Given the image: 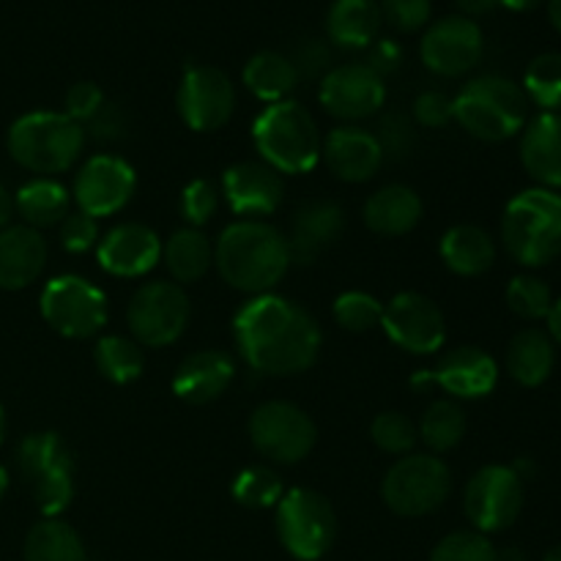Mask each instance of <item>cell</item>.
I'll return each mask as SVG.
<instances>
[{"mask_svg": "<svg viewBox=\"0 0 561 561\" xmlns=\"http://www.w3.org/2000/svg\"><path fill=\"white\" fill-rule=\"evenodd\" d=\"M239 354L263 376H299L321 354L323 334L310 310L277 294L252 296L233 316Z\"/></svg>", "mask_w": 561, "mask_h": 561, "instance_id": "6da1fadb", "label": "cell"}, {"mask_svg": "<svg viewBox=\"0 0 561 561\" xmlns=\"http://www.w3.org/2000/svg\"><path fill=\"white\" fill-rule=\"evenodd\" d=\"M214 263L230 288L263 296L288 274V239L261 219H239L219 233Z\"/></svg>", "mask_w": 561, "mask_h": 561, "instance_id": "7a4b0ae2", "label": "cell"}, {"mask_svg": "<svg viewBox=\"0 0 561 561\" xmlns=\"http://www.w3.org/2000/svg\"><path fill=\"white\" fill-rule=\"evenodd\" d=\"M9 153L20 168L31 170L38 179H53L66 173L82 157L85 129L66 113L36 110L16 118L9 129Z\"/></svg>", "mask_w": 561, "mask_h": 561, "instance_id": "3957f363", "label": "cell"}, {"mask_svg": "<svg viewBox=\"0 0 561 561\" xmlns=\"http://www.w3.org/2000/svg\"><path fill=\"white\" fill-rule=\"evenodd\" d=\"M252 140L263 162L277 173H310L321 162V129L310 110L296 99L268 104L252 124Z\"/></svg>", "mask_w": 561, "mask_h": 561, "instance_id": "277c9868", "label": "cell"}, {"mask_svg": "<svg viewBox=\"0 0 561 561\" xmlns=\"http://www.w3.org/2000/svg\"><path fill=\"white\" fill-rule=\"evenodd\" d=\"M502 244L520 266L540 268L561 255V195L553 190H524L507 203Z\"/></svg>", "mask_w": 561, "mask_h": 561, "instance_id": "5b68a950", "label": "cell"}, {"mask_svg": "<svg viewBox=\"0 0 561 561\" xmlns=\"http://www.w3.org/2000/svg\"><path fill=\"white\" fill-rule=\"evenodd\" d=\"M455 121L482 142H504L524 131L529 121V99L524 88L502 75H482L460 88Z\"/></svg>", "mask_w": 561, "mask_h": 561, "instance_id": "8992f818", "label": "cell"}, {"mask_svg": "<svg viewBox=\"0 0 561 561\" xmlns=\"http://www.w3.org/2000/svg\"><path fill=\"white\" fill-rule=\"evenodd\" d=\"M16 466L44 518H58L75 499V458L64 438L53 431L27 433Z\"/></svg>", "mask_w": 561, "mask_h": 561, "instance_id": "52a82bcc", "label": "cell"}, {"mask_svg": "<svg viewBox=\"0 0 561 561\" xmlns=\"http://www.w3.org/2000/svg\"><path fill=\"white\" fill-rule=\"evenodd\" d=\"M453 471L442 458L427 453L403 455L381 482V499L400 518H422L447 504Z\"/></svg>", "mask_w": 561, "mask_h": 561, "instance_id": "ba28073f", "label": "cell"}, {"mask_svg": "<svg viewBox=\"0 0 561 561\" xmlns=\"http://www.w3.org/2000/svg\"><path fill=\"white\" fill-rule=\"evenodd\" d=\"M277 535L294 559L318 561L337 540V515L327 496L310 488H294L277 504Z\"/></svg>", "mask_w": 561, "mask_h": 561, "instance_id": "9c48e42d", "label": "cell"}, {"mask_svg": "<svg viewBox=\"0 0 561 561\" xmlns=\"http://www.w3.org/2000/svg\"><path fill=\"white\" fill-rule=\"evenodd\" d=\"M192 305L179 283H146L131 294L126 307V323L135 343L142 348H164L186 332Z\"/></svg>", "mask_w": 561, "mask_h": 561, "instance_id": "30bf717a", "label": "cell"}, {"mask_svg": "<svg viewBox=\"0 0 561 561\" xmlns=\"http://www.w3.org/2000/svg\"><path fill=\"white\" fill-rule=\"evenodd\" d=\"M250 442L272 463L296 466L316 449L318 427L296 403L268 400L252 411Z\"/></svg>", "mask_w": 561, "mask_h": 561, "instance_id": "8fae6325", "label": "cell"}, {"mask_svg": "<svg viewBox=\"0 0 561 561\" xmlns=\"http://www.w3.org/2000/svg\"><path fill=\"white\" fill-rule=\"evenodd\" d=\"M42 318L69 340H88L107 323V296L91 279L60 274L42 290Z\"/></svg>", "mask_w": 561, "mask_h": 561, "instance_id": "7c38bea8", "label": "cell"}, {"mask_svg": "<svg viewBox=\"0 0 561 561\" xmlns=\"http://www.w3.org/2000/svg\"><path fill=\"white\" fill-rule=\"evenodd\" d=\"M524 480L513 466H482L463 491V513L474 531L499 535L520 518Z\"/></svg>", "mask_w": 561, "mask_h": 561, "instance_id": "4fadbf2b", "label": "cell"}, {"mask_svg": "<svg viewBox=\"0 0 561 561\" xmlns=\"http://www.w3.org/2000/svg\"><path fill=\"white\" fill-rule=\"evenodd\" d=\"M175 107L192 131H217L233 118V80L217 66H190L179 82Z\"/></svg>", "mask_w": 561, "mask_h": 561, "instance_id": "5bb4252c", "label": "cell"}, {"mask_svg": "<svg viewBox=\"0 0 561 561\" xmlns=\"http://www.w3.org/2000/svg\"><path fill=\"white\" fill-rule=\"evenodd\" d=\"M383 332L398 348L409 354L427 356L436 354L447 340V321L444 312L431 296L403 290L389 305H383Z\"/></svg>", "mask_w": 561, "mask_h": 561, "instance_id": "9a60e30c", "label": "cell"}, {"mask_svg": "<svg viewBox=\"0 0 561 561\" xmlns=\"http://www.w3.org/2000/svg\"><path fill=\"white\" fill-rule=\"evenodd\" d=\"M135 190L137 175L126 159L113 157V153H96L77 170L71 201L77 203L80 211L96 219L113 217L131 201Z\"/></svg>", "mask_w": 561, "mask_h": 561, "instance_id": "2e32d148", "label": "cell"}, {"mask_svg": "<svg viewBox=\"0 0 561 561\" xmlns=\"http://www.w3.org/2000/svg\"><path fill=\"white\" fill-rule=\"evenodd\" d=\"M485 53L480 25L463 14L444 16L427 25L420 42L422 64L438 77H463L474 69Z\"/></svg>", "mask_w": 561, "mask_h": 561, "instance_id": "e0dca14e", "label": "cell"}, {"mask_svg": "<svg viewBox=\"0 0 561 561\" xmlns=\"http://www.w3.org/2000/svg\"><path fill=\"white\" fill-rule=\"evenodd\" d=\"M321 104L332 118L343 121L345 126H354L359 121L373 118L387 102V85L383 77L367 64H345L334 66L321 80Z\"/></svg>", "mask_w": 561, "mask_h": 561, "instance_id": "ac0fdd59", "label": "cell"}, {"mask_svg": "<svg viewBox=\"0 0 561 561\" xmlns=\"http://www.w3.org/2000/svg\"><path fill=\"white\" fill-rule=\"evenodd\" d=\"M425 381L438 383L455 400L488 398L499 383V365L488 351L460 345V348L447 351L431 373L414 378L416 387Z\"/></svg>", "mask_w": 561, "mask_h": 561, "instance_id": "d6986e66", "label": "cell"}, {"mask_svg": "<svg viewBox=\"0 0 561 561\" xmlns=\"http://www.w3.org/2000/svg\"><path fill=\"white\" fill-rule=\"evenodd\" d=\"M99 266L113 277H142L162 261V241L157 230L142 222H121L96 244Z\"/></svg>", "mask_w": 561, "mask_h": 561, "instance_id": "ffe728a7", "label": "cell"}, {"mask_svg": "<svg viewBox=\"0 0 561 561\" xmlns=\"http://www.w3.org/2000/svg\"><path fill=\"white\" fill-rule=\"evenodd\" d=\"M222 195L236 217H268L283 203V173H277L263 159L230 164L222 175Z\"/></svg>", "mask_w": 561, "mask_h": 561, "instance_id": "44dd1931", "label": "cell"}, {"mask_svg": "<svg viewBox=\"0 0 561 561\" xmlns=\"http://www.w3.org/2000/svg\"><path fill=\"white\" fill-rule=\"evenodd\" d=\"M329 173L348 184H365L381 170L383 159L376 135L362 126H337L327 135L321 148Z\"/></svg>", "mask_w": 561, "mask_h": 561, "instance_id": "7402d4cb", "label": "cell"}, {"mask_svg": "<svg viewBox=\"0 0 561 561\" xmlns=\"http://www.w3.org/2000/svg\"><path fill=\"white\" fill-rule=\"evenodd\" d=\"M343 230L345 214L334 201L318 197V201L301 203L290 219V233L285 236L290 263H305V266L316 263L318 255L327 252L343 236Z\"/></svg>", "mask_w": 561, "mask_h": 561, "instance_id": "603a6c76", "label": "cell"}, {"mask_svg": "<svg viewBox=\"0 0 561 561\" xmlns=\"http://www.w3.org/2000/svg\"><path fill=\"white\" fill-rule=\"evenodd\" d=\"M236 378V362L228 351H195L173 373L175 398L190 405H208L222 398Z\"/></svg>", "mask_w": 561, "mask_h": 561, "instance_id": "cb8c5ba5", "label": "cell"}, {"mask_svg": "<svg viewBox=\"0 0 561 561\" xmlns=\"http://www.w3.org/2000/svg\"><path fill=\"white\" fill-rule=\"evenodd\" d=\"M520 162L542 190H561V113H540L526 121Z\"/></svg>", "mask_w": 561, "mask_h": 561, "instance_id": "d4e9b609", "label": "cell"}, {"mask_svg": "<svg viewBox=\"0 0 561 561\" xmlns=\"http://www.w3.org/2000/svg\"><path fill=\"white\" fill-rule=\"evenodd\" d=\"M47 266V241L27 225L0 230V288L22 290L36 283Z\"/></svg>", "mask_w": 561, "mask_h": 561, "instance_id": "484cf974", "label": "cell"}, {"mask_svg": "<svg viewBox=\"0 0 561 561\" xmlns=\"http://www.w3.org/2000/svg\"><path fill=\"white\" fill-rule=\"evenodd\" d=\"M422 222V201L411 186L387 184L365 203V225L378 236L398 239Z\"/></svg>", "mask_w": 561, "mask_h": 561, "instance_id": "4316f807", "label": "cell"}, {"mask_svg": "<svg viewBox=\"0 0 561 561\" xmlns=\"http://www.w3.org/2000/svg\"><path fill=\"white\" fill-rule=\"evenodd\" d=\"M442 261L458 277H480L496 263V241L480 225H453L442 236Z\"/></svg>", "mask_w": 561, "mask_h": 561, "instance_id": "83f0119b", "label": "cell"}, {"mask_svg": "<svg viewBox=\"0 0 561 561\" xmlns=\"http://www.w3.org/2000/svg\"><path fill=\"white\" fill-rule=\"evenodd\" d=\"M383 25L376 0H334L327 14L329 42L343 49H367Z\"/></svg>", "mask_w": 561, "mask_h": 561, "instance_id": "f1b7e54d", "label": "cell"}, {"mask_svg": "<svg viewBox=\"0 0 561 561\" xmlns=\"http://www.w3.org/2000/svg\"><path fill=\"white\" fill-rule=\"evenodd\" d=\"M557 367V343L542 329H524L507 345V370L526 389L542 387Z\"/></svg>", "mask_w": 561, "mask_h": 561, "instance_id": "f546056e", "label": "cell"}, {"mask_svg": "<svg viewBox=\"0 0 561 561\" xmlns=\"http://www.w3.org/2000/svg\"><path fill=\"white\" fill-rule=\"evenodd\" d=\"M162 261L179 285L197 283L214 263V244L201 228H179L162 244Z\"/></svg>", "mask_w": 561, "mask_h": 561, "instance_id": "4dcf8cb0", "label": "cell"}, {"mask_svg": "<svg viewBox=\"0 0 561 561\" xmlns=\"http://www.w3.org/2000/svg\"><path fill=\"white\" fill-rule=\"evenodd\" d=\"M241 80H244L247 91L252 96L263 99L268 104L285 102L299 85V75H296L288 55L274 53V49H263V53L252 55L244 64Z\"/></svg>", "mask_w": 561, "mask_h": 561, "instance_id": "1f68e13d", "label": "cell"}, {"mask_svg": "<svg viewBox=\"0 0 561 561\" xmlns=\"http://www.w3.org/2000/svg\"><path fill=\"white\" fill-rule=\"evenodd\" d=\"M71 195L60 181L55 179H33L16 192L14 211L25 219L27 228L42 230L60 225L69 217Z\"/></svg>", "mask_w": 561, "mask_h": 561, "instance_id": "d6a6232c", "label": "cell"}, {"mask_svg": "<svg viewBox=\"0 0 561 561\" xmlns=\"http://www.w3.org/2000/svg\"><path fill=\"white\" fill-rule=\"evenodd\" d=\"M25 561H88L82 537L60 518H44L27 531Z\"/></svg>", "mask_w": 561, "mask_h": 561, "instance_id": "836d02e7", "label": "cell"}, {"mask_svg": "<svg viewBox=\"0 0 561 561\" xmlns=\"http://www.w3.org/2000/svg\"><path fill=\"white\" fill-rule=\"evenodd\" d=\"M93 362H96V370L118 387L137 381L146 370L142 345L131 337H124V334H107V337L99 340L96 348H93Z\"/></svg>", "mask_w": 561, "mask_h": 561, "instance_id": "e575fe53", "label": "cell"}, {"mask_svg": "<svg viewBox=\"0 0 561 561\" xmlns=\"http://www.w3.org/2000/svg\"><path fill=\"white\" fill-rule=\"evenodd\" d=\"M420 438L427 449L436 455L449 453L458 447L466 436V411L460 409L458 400H433L420 422Z\"/></svg>", "mask_w": 561, "mask_h": 561, "instance_id": "d590c367", "label": "cell"}, {"mask_svg": "<svg viewBox=\"0 0 561 561\" xmlns=\"http://www.w3.org/2000/svg\"><path fill=\"white\" fill-rule=\"evenodd\" d=\"M524 93L542 113H559L561 107V53H542L526 66Z\"/></svg>", "mask_w": 561, "mask_h": 561, "instance_id": "8d00e7d4", "label": "cell"}, {"mask_svg": "<svg viewBox=\"0 0 561 561\" xmlns=\"http://www.w3.org/2000/svg\"><path fill=\"white\" fill-rule=\"evenodd\" d=\"M230 493L241 507L268 510L277 507L279 499L285 496V488L277 471L268 469V466H247L236 474Z\"/></svg>", "mask_w": 561, "mask_h": 561, "instance_id": "74e56055", "label": "cell"}, {"mask_svg": "<svg viewBox=\"0 0 561 561\" xmlns=\"http://www.w3.org/2000/svg\"><path fill=\"white\" fill-rule=\"evenodd\" d=\"M334 321L348 332H370V329L381 327L383 321V305L373 294L365 290H345L334 299Z\"/></svg>", "mask_w": 561, "mask_h": 561, "instance_id": "f35d334b", "label": "cell"}, {"mask_svg": "<svg viewBox=\"0 0 561 561\" xmlns=\"http://www.w3.org/2000/svg\"><path fill=\"white\" fill-rule=\"evenodd\" d=\"M507 305L515 316L526 318V321H542L551 312L553 294L535 274H518L507 285Z\"/></svg>", "mask_w": 561, "mask_h": 561, "instance_id": "ab89813d", "label": "cell"}, {"mask_svg": "<svg viewBox=\"0 0 561 561\" xmlns=\"http://www.w3.org/2000/svg\"><path fill=\"white\" fill-rule=\"evenodd\" d=\"M370 436L376 447L387 455H411V449L420 442V431L411 422V416L400 414V411H383L373 420Z\"/></svg>", "mask_w": 561, "mask_h": 561, "instance_id": "60d3db41", "label": "cell"}, {"mask_svg": "<svg viewBox=\"0 0 561 561\" xmlns=\"http://www.w3.org/2000/svg\"><path fill=\"white\" fill-rule=\"evenodd\" d=\"M431 561H499V548L480 531H453L433 548Z\"/></svg>", "mask_w": 561, "mask_h": 561, "instance_id": "b9f144b4", "label": "cell"}, {"mask_svg": "<svg viewBox=\"0 0 561 561\" xmlns=\"http://www.w3.org/2000/svg\"><path fill=\"white\" fill-rule=\"evenodd\" d=\"M376 140L381 146L383 159H392V162H400V159L411 157L416 148V126L411 121V115L398 113H383L376 124Z\"/></svg>", "mask_w": 561, "mask_h": 561, "instance_id": "7bdbcfd3", "label": "cell"}, {"mask_svg": "<svg viewBox=\"0 0 561 561\" xmlns=\"http://www.w3.org/2000/svg\"><path fill=\"white\" fill-rule=\"evenodd\" d=\"M219 192L208 179H195L181 192V217L186 219V228H203L208 219L217 214Z\"/></svg>", "mask_w": 561, "mask_h": 561, "instance_id": "ee69618b", "label": "cell"}, {"mask_svg": "<svg viewBox=\"0 0 561 561\" xmlns=\"http://www.w3.org/2000/svg\"><path fill=\"white\" fill-rule=\"evenodd\" d=\"M288 58L290 64H294L296 75H299V82L323 80V77L332 71V49H329V44L323 42V38H316V36L301 38Z\"/></svg>", "mask_w": 561, "mask_h": 561, "instance_id": "f6af8a7d", "label": "cell"}, {"mask_svg": "<svg viewBox=\"0 0 561 561\" xmlns=\"http://www.w3.org/2000/svg\"><path fill=\"white\" fill-rule=\"evenodd\" d=\"M383 22L400 33H414L427 27L433 14V0H381Z\"/></svg>", "mask_w": 561, "mask_h": 561, "instance_id": "bcb514c9", "label": "cell"}, {"mask_svg": "<svg viewBox=\"0 0 561 561\" xmlns=\"http://www.w3.org/2000/svg\"><path fill=\"white\" fill-rule=\"evenodd\" d=\"M60 244L71 255L93 250L99 244V219L85 211H69V217L60 222Z\"/></svg>", "mask_w": 561, "mask_h": 561, "instance_id": "7dc6e473", "label": "cell"}, {"mask_svg": "<svg viewBox=\"0 0 561 561\" xmlns=\"http://www.w3.org/2000/svg\"><path fill=\"white\" fill-rule=\"evenodd\" d=\"M131 118L121 104L104 102L102 110L85 124V131L99 142H118L129 137Z\"/></svg>", "mask_w": 561, "mask_h": 561, "instance_id": "c3c4849f", "label": "cell"}, {"mask_svg": "<svg viewBox=\"0 0 561 561\" xmlns=\"http://www.w3.org/2000/svg\"><path fill=\"white\" fill-rule=\"evenodd\" d=\"M104 102H107V99H104V91L96 85V82L91 80L75 82V85L66 91V115L82 126L88 124L99 110H102Z\"/></svg>", "mask_w": 561, "mask_h": 561, "instance_id": "681fc988", "label": "cell"}, {"mask_svg": "<svg viewBox=\"0 0 561 561\" xmlns=\"http://www.w3.org/2000/svg\"><path fill=\"white\" fill-rule=\"evenodd\" d=\"M455 118V102L444 91H425L414 102V121L427 129H444Z\"/></svg>", "mask_w": 561, "mask_h": 561, "instance_id": "f907efd6", "label": "cell"}, {"mask_svg": "<svg viewBox=\"0 0 561 561\" xmlns=\"http://www.w3.org/2000/svg\"><path fill=\"white\" fill-rule=\"evenodd\" d=\"M367 49H370V55H367V66H370L378 77L392 75V71H398L400 64H403V49H400L398 42L378 38V42H373Z\"/></svg>", "mask_w": 561, "mask_h": 561, "instance_id": "816d5d0a", "label": "cell"}, {"mask_svg": "<svg viewBox=\"0 0 561 561\" xmlns=\"http://www.w3.org/2000/svg\"><path fill=\"white\" fill-rule=\"evenodd\" d=\"M460 9H463V16H480V14H488V11H493L499 5V0H458Z\"/></svg>", "mask_w": 561, "mask_h": 561, "instance_id": "f5cc1de1", "label": "cell"}, {"mask_svg": "<svg viewBox=\"0 0 561 561\" xmlns=\"http://www.w3.org/2000/svg\"><path fill=\"white\" fill-rule=\"evenodd\" d=\"M548 334H551L553 343L561 345V296L559 299H553V307L551 312H548Z\"/></svg>", "mask_w": 561, "mask_h": 561, "instance_id": "db71d44e", "label": "cell"}, {"mask_svg": "<svg viewBox=\"0 0 561 561\" xmlns=\"http://www.w3.org/2000/svg\"><path fill=\"white\" fill-rule=\"evenodd\" d=\"M11 217H14V197L5 192V186L0 184V230L9 228Z\"/></svg>", "mask_w": 561, "mask_h": 561, "instance_id": "11a10c76", "label": "cell"}, {"mask_svg": "<svg viewBox=\"0 0 561 561\" xmlns=\"http://www.w3.org/2000/svg\"><path fill=\"white\" fill-rule=\"evenodd\" d=\"M540 3L542 0H499V5H504V9L510 11H529Z\"/></svg>", "mask_w": 561, "mask_h": 561, "instance_id": "9f6ffc18", "label": "cell"}, {"mask_svg": "<svg viewBox=\"0 0 561 561\" xmlns=\"http://www.w3.org/2000/svg\"><path fill=\"white\" fill-rule=\"evenodd\" d=\"M548 20L561 33V0H548Z\"/></svg>", "mask_w": 561, "mask_h": 561, "instance_id": "6f0895ef", "label": "cell"}, {"mask_svg": "<svg viewBox=\"0 0 561 561\" xmlns=\"http://www.w3.org/2000/svg\"><path fill=\"white\" fill-rule=\"evenodd\" d=\"M499 561H526V557L520 548H504V551H499Z\"/></svg>", "mask_w": 561, "mask_h": 561, "instance_id": "680465c9", "label": "cell"}, {"mask_svg": "<svg viewBox=\"0 0 561 561\" xmlns=\"http://www.w3.org/2000/svg\"><path fill=\"white\" fill-rule=\"evenodd\" d=\"M5 491H9V471H5L3 466H0V499L5 496Z\"/></svg>", "mask_w": 561, "mask_h": 561, "instance_id": "91938a15", "label": "cell"}, {"mask_svg": "<svg viewBox=\"0 0 561 561\" xmlns=\"http://www.w3.org/2000/svg\"><path fill=\"white\" fill-rule=\"evenodd\" d=\"M542 561H561V546L551 548V551H548L546 557H542Z\"/></svg>", "mask_w": 561, "mask_h": 561, "instance_id": "94428289", "label": "cell"}, {"mask_svg": "<svg viewBox=\"0 0 561 561\" xmlns=\"http://www.w3.org/2000/svg\"><path fill=\"white\" fill-rule=\"evenodd\" d=\"M5 436V414H3V405H0V444H3Z\"/></svg>", "mask_w": 561, "mask_h": 561, "instance_id": "6125c7cd", "label": "cell"}]
</instances>
